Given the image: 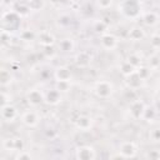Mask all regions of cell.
<instances>
[{
	"label": "cell",
	"mask_w": 160,
	"mask_h": 160,
	"mask_svg": "<svg viewBox=\"0 0 160 160\" xmlns=\"http://www.w3.org/2000/svg\"><path fill=\"white\" fill-rule=\"evenodd\" d=\"M121 14L125 18L129 19H135L140 15V10H141V5L138 0H122V2L119 6Z\"/></svg>",
	"instance_id": "obj_1"
},
{
	"label": "cell",
	"mask_w": 160,
	"mask_h": 160,
	"mask_svg": "<svg viewBox=\"0 0 160 160\" xmlns=\"http://www.w3.org/2000/svg\"><path fill=\"white\" fill-rule=\"evenodd\" d=\"M95 94L99 96V98H102V99H106L109 96H111L112 91H114V88H112V84L109 82V81H105V80H101V81H98L95 84Z\"/></svg>",
	"instance_id": "obj_2"
},
{
	"label": "cell",
	"mask_w": 160,
	"mask_h": 160,
	"mask_svg": "<svg viewBox=\"0 0 160 160\" xmlns=\"http://www.w3.org/2000/svg\"><path fill=\"white\" fill-rule=\"evenodd\" d=\"M75 158L79 160H94L96 158V154H95L94 148L89 145H82V146L76 148Z\"/></svg>",
	"instance_id": "obj_3"
},
{
	"label": "cell",
	"mask_w": 160,
	"mask_h": 160,
	"mask_svg": "<svg viewBox=\"0 0 160 160\" xmlns=\"http://www.w3.org/2000/svg\"><path fill=\"white\" fill-rule=\"evenodd\" d=\"M119 152L121 154V156L124 159H129V158H135L138 154V146L132 142V141H124L120 145V150Z\"/></svg>",
	"instance_id": "obj_4"
},
{
	"label": "cell",
	"mask_w": 160,
	"mask_h": 160,
	"mask_svg": "<svg viewBox=\"0 0 160 160\" xmlns=\"http://www.w3.org/2000/svg\"><path fill=\"white\" fill-rule=\"evenodd\" d=\"M26 100L30 105L32 106H39L42 101H45V95L40 91V90H36V89H32L30 90L28 94H26Z\"/></svg>",
	"instance_id": "obj_5"
},
{
	"label": "cell",
	"mask_w": 160,
	"mask_h": 160,
	"mask_svg": "<svg viewBox=\"0 0 160 160\" xmlns=\"http://www.w3.org/2000/svg\"><path fill=\"white\" fill-rule=\"evenodd\" d=\"M20 20H21V16L19 14H16L15 11L5 12L2 15V26L6 25V24H9L10 25V30H11V29H14V28H16L19 25Z\"/></svg>",
	"instance_id": "obj_6"
},
{
	"label": "cell",
	"mask_w": 160,
	"mask_h": 160,
	"mask_svg": "<svg viewBox=\"0 0 160 160\" xmlns=\"http://www.w3.org/2000/svg\"><path fill=\"white\" fill-rule=\"evenodd\" d=\"M18 116V110L15 106L6 104V105H1V118L5 121H14Z\"/></svg>",
	"instance_id": "obj_7"
},
{
	"label": "cell",
	"mask_w": 160,
	"mask_h": 160,
	"mask_svg": "<svg viewBox=\"0 0 160 160\" xmlns=\"http://www.w3.org/2000/svg\"><path fill=\"white\" fill-rule=\"evenodd\" d=\"M145 104L141 101V100H134L131 101V105H130V114L134 119H140L142 118V114H144V110H145Z\"/></svg>",
	"instance_id": "obj_8"
},
{
	"label": "cell",
	"mask_w": 160,
	"mask_h": 160,
	"mask_svg": "<svg viewBox=\"0 0 160 160\" xmlns=\"http://www.w3.org/2000/svg\"><path fill=\"white\" fill-rule=\"evenodd\" d=\"M39 115L35 111H25L21 116V121L24 125L29 126V128H34L39 124Z\"/></svg>",
	"instance_id": "obj_9"
},
{
	"label": "cell",
	"mask_w": 160,
	"mask_h": 160,
	"mask_svg": "<svg viewBox=\"0 0 160 160\" xmlns=\"http://www.w3.org/2000/svg\"><path fill=\"white\" fill-rule=\"evenodd\" d=\"M142 81H144V80L138 75L136 71H134L132 74L125 76V84H126V86L130 88V89H135V90L139 89V88L142 85Z\"/></svg>",
	"instance_id": "obj_10"
},
{
	"label": "cell",
	"mask_w": 160,
	"mask_h": 160,
	"mask_svg": "<svg viewBox=\"0 0 160 160\" xmlns=\"http://www.w3.org/2000/svg\"><path fill=\"white\" fill-rule=\"evenodd\" d=\"M74 124L80 130H88V129H90L92 126V119L90 116H88V115H80L79 114L78 118L75 119Z\"/></svg>",
	"instance_id": "obj_11"
},
{
	"label": "cell",
	"mask_w": 160,
	"mask_h": 160,
	"mask_svg": "<svg viewBox=\"0 0 160 160\" xmlns=\"http://www.w3.org/2000/svg\"><path fill=\"white\" fill-rule=\"evenodd\" d=\"M100 42H101V45H102L104 49L112 50L118 45V39L112 34H102L101 35V39H100Z\"/></svg>",
	"instance_id": "obj_12"
},
{
	"label": "cell",
	"mask_w": 160,
	"mask_h": 160,
	"mask_svg": "<svg viewBox=\"0 0 160 160\" xmlns=\"http://www.w3.org/2000/svg\"><path fill=\"white\" fill-rule=\"evenodd\" d=\"M45 101L49 104V105H56L61 101V92L55 88V89H51L49 90L46 94H45Z\"/></svg>",
	"instance_id": "obj_13"
},
{
	"label": "cell",
	"mask_w": 160,
	"mask_h": 160,
	"mask_svg": "<svg viewBox=\"0 0 160 160\" xmlns=\"http://www.w3.org/2000/svg\"><path fill=\"white\" fill-rule=\"evenodd\" d=\"M91 62V56L85 52V51H81L79 52L76 56H75V64L79 66V68H88Z\"/></svg>",
	"instance_id": "obj_14"
},
{
	"label": "cell",
	"mask_w": 160,
	"mask_h": 160,
	"mask_svg": "<svg viewBox=\"0 0 160 160\" xmlns=\"http://www.w3.org/2000/svg\"><path fill=\"white\" fill-rule=\"evenodd\" d=\"M38 40H39V42H40L42 46L54 45V42H55V38H54V35H52L50 31H41V32L38 35Z\"/></svg>",
	"instance_id": "obj_15"
},
{
	"label": "cell",
	"mask_w": 160,
	"mask_h": 160,
	"mask_svg": "<svg viewBox=\"0 0 160 160\" xmlns=\"http://www.w3.org/2000/svg\"><path fill=\"white\" fill-rule=\"evenodd\" d=\"M54 76H55L56 80H69L70 81V79H71V71L66 66H59L55 70Z\"/></svg>",
	"instance_id": "obj_16"
},
{
	"label": "cell",
	"mask_w": 160,
	"mask_h": 160,
	"mask_svg": "<svg viewBox=\"0 0 160 160\" xmlns=\"http://www.w3.org/2000/svg\"><path fill=\"white\" fill-rule=\"evenodd\" d=\"M145 36L144 34V30L141 28H138V26H134L129 30V38L132 40V41H139L141 40L142 38Z\"/></svg>",
	"instance_id": "obj_17"
},
{
	"label": "cell",
	"mask_w": 160,
	"mask_h": 160,
	"mask_svg": "<svg viewBox=\"0 0 160 160\" xmlns=\"http://www.w3.org/2000/svg\"><path fill=\"white\" fill-rule=\"evenodd\" d=\"M158 20H159L158 15H156L155 12H152V11L145 12V14L142 15V21H144L145 25H148V26H152V25H155V24L158 22Z\"/></svg>",
	"instance_id": "obj_18"
},
{
	"label": "cell",
	"mask_w": 160,
	"mask_h": 160,
	"mask_svg": "<svg viewBox=\"0 0 160 160\" xmlns=\"http://www.w3.org/2000/svg\"><path fill=\"white\" fill-rule=\"evenodd\" d=\"M11 81H12V75H11V72H10L9 70H6V69H1V70H0V84H1L2 86H6V85H9Z\"/></svg>",
	"instance_id": "obj_19"
},
{
	"label": "cell",
	"mask_w": 160,
	"mask_h": 160,
	"mask_svg": "<svg viewBox=\"0 0 160 160\" xmlns=\"http://www.w3.org/2000/svg\"><path fill=\"white\" fill-rule=\"evenodd\" d=\"M59 49L61 51H65V52H69V51H72L74 49V42L71 39H62L60 42H59Z\"/></svg>",
	"instance_id": "obj_20"
},
{
	"label": "cell",
	"mask_w": 160,
	"mask_h": 160,
	"mask_svg": "<svg viewBox=\"0 0 160 160\" xmlns=\"http://www.w3.org/2000/svg\"><path fill=\"white\" fill-rule=\"evenodd\" d=\"M134 71H136V69H135L128 60L124 61V62H121V65H120V72H121L124 76H128V75L132 74Z\"/></svg>",
	"instance_id": "obj_21"
},
{
	"label": "cell",
	"mask_w": 160,
	"mask_h": 160,
	"mask_svg": "<svg viewBox=\"0 0 160 160\" xmlns=\"http://www.w3.org/2000/svg\"><path fill=\"white\" fill-rule=\"evenodd\" d=\"M70 81L69 80H56L55 88L60 91V92H66L70 90Z\"/></svg>",
	"instance_id": "obj_22"
},
{
	"label": "cell",
	"mask_w": 160,
	"mask_h": 160,
	"mask_svg": "<svg viewBox=\"0 0 160 160\" xmlns=\"http://www.w3.org/2000/svg\"><path fill=\"white\" fill-rule=\"evenodd\" d=\"M28 5H29L30 10H32V11H40L44 8L45 2H44V0H29L28 1Z\"/></svg>",
	"instance_id": "obj_23"
},
{
	"label": "cell",
	"mask_w": 160,
	"mask_h": 160,
	"mask_svg": "<svg viewBox=\"0 0 160 160\" xmlns=\"http://www.w3.org/2000/svg\"><path fill=\"white\" fill-rule=\"evenodd\" d=\"M14 11L16 12V14H19L20 16H26V15H29V12H30V8H29V5L26 4H18L16 6H15V9H14Z\"/></svg>",
	"instance_id": "obj_24"
},
{
	"label": "cell",
	"mask_w": 160,
	"mask_h": 160,
	"mask_svg": "<svg viewBox=\"0 0 160 160\" xmlns=\"http://www.w3.org/2000/svg\"><path fill=\"white\" fill-rule=\"evenodd\" d=\"M128 61H129L135 69H138L139 66H141V58H140V55H138V54H130V55L128 56Z\"/></svg>",
	"instance_id": "obj_25"
},
{
	"label": "cell",
	"mask_w": 160,
	"mask_h": 160,
	"mask_svg": "<svg viewBox=\"0 0 160 160\" xmlns=\"http://www.w3.org/2000/svg\"><path fill=\"white\" fill-rule=\"evenodd\" d=\"M20 39L24 40V41H31V40L35 39V32L32 30H29V29L22 30L20 32Z\"/></svg>",
	"instance_id": "obj_26"
},
{
	"label": "cell",
	"mask_w": 160,
	"mask_h": 160,
	"mask_svg": "<svg viewBox=\"0 0 160 160\" xmlns=\"http://www.w3.org/2000/svg\"><path fill=\"white\" fill-rule=\"evenodd\" d=\"M136 72H138V75H139L142 80H145V79H148L149 75H150V68L141 65V66H139V68L136 69Z\"/></svg>",
	"instance_id": "obj_27"
},
{
	"label": "cell",
	"mask_w": 160,
	"mask_h": 160,
	"mask_svg": "<svg viewBox=\"0 0 160 160\" xmlns=\"http://www.w3.org/2000/svg\"><path fill=\"white\" fill-rule=\"evenodd\" d=\"M106 29H108V22H105L104 20H100L94 25V30L99 34H104L106 31Z\"/></svg>",
	"instance_id": "obj_28"
},
{
	"label": "cell",
	"mask_w": 160,
	"mask_h": 160,
	"mask_svg": "<svg viewBox=\"0 0 160 160\" xmlns=\"http://www.w3.org/2000/svg\"><path fill=\"white\" fill-rule=\"evenodd\" d=\"M155 118V110L152 108H145L144 114H142V119H145L146 121H151Z\"/></svg>",
	"instance_id": "obj_29"
},
{
	"label": "cell",
	"mask_w": 160,
	"mask_h": 160,
	"mask_svg": "<svg viewBox=\"0 0 160 160\" xmlns=\"http://www.w3.org/2000/svg\"><path fill=\"white\" fill-rule=\"evenodd\" d=\"M149 138L154 142H160V128H155L149 132Z\"/></svg>",
	"instance_id": "obj_30"
},
{
	"label": "cell",
	"mask_w": 160,
	"mask_h": 160,
	"mask_svg": "<svg viewBox=\"0 0 160 160\" xmlns=\"http://www.w3.org/2000/svg\"><path fill=\"white\" fill-rule=\"evenodd\" d=\"M14 139V151H21L25 148V142L21 138H12Z\"/></svg>",
	"instance_id": "obj_31"
},
{
	"label": "cell",
	"mask_w": 160,
	"mask_h": 160,
	"mask_svg": "<svg viewBox=\"0 0 160 160\" xmlns=\"http://www.w3.org/2000/svg\"><path fill=\"white\" fill-rule=\"evenodd\" d=\"M149 64H150V68H151V69L159 68V66H160V56L156 55V54L151 55V56L149 58Z\"/></svg>",
	"instance_id": "obj_32"
},
{
	"label": "cell",
	"mask_w": 160,
	"mask_h": 160,
	"mask_svg": "<svg viewBox=\"0 0 160 160\" xmlns=\"http://www.w3.org/2000/svg\"><path fill=\"white\" fill-rule=\"evenodd\" d=\"M42 54L46 58H52L55 55V48H54V45H46V46H44Z\"/></svg>",
	"instance_id": "obj_33"
},
{
	"label": "cell",
	"mask_w": 160,
	"mask_h": 160,
	"mask_svg": "<svg viewBox=\"0 0 160 160\" xmlns=\"http://www.w3.org/2000/svg\"><path fill=\"white\" fill-rule=\"evenodd\" d=\"M2 146H4L5 150L14 151V139H12V138L4 139V140H2Z\"/></svg>",
	"instance_id": "obj_34"
},
{
	"label": "cell",
	"mask_w": 160,
	"mask_h": 160,
	"mask_svg": "<svg viewBox=\"0 0 160 160\" xmlns=\"http://www.w3.org/2000/svg\"><path fill=\"white\" fill-rule=\"evenodd\" d=\"M150 45L155 49H160V34H154L150 39Z\"/></svg>",
	"instance_id": "obj_35"
},
{
	"label": "cell",
	"mask_w": 160,
	"mask_h": 160,
	"mask_svg": "<svg viewBox=\"0 0 160 160\" xmlns=\"http://www.w3.org/2000/svg\"><path fill=\"white\" fill-rule=\"evenodd\" d=\"M16 160H29L31 159V154L25 151V150H21V151H18V155L15 156Z\"/></svg>",
	"instance_id": "obj_36"
},
{
	"label": "cell",
	"mask_w": 160,
	"mask_h": 160,
	"mask_svg": "<svg viewBox=\"0 0 160 160\" xmlns=\"http://www.w3.org/2000/svg\"><path fill=\"white\" fill-rule=\"evenodd\" d=\"M146 158H149V159H154V160H160V150H159V149L150 150V151L146 154Z\"/></svg>",
	"instance_id": "obj_37"
},
{
	"label": "cell",
	"mask_w": 160,
	"mask_h": 160,
	"mask_svg": "<svg viewBox=\"0 0 160 160\" xmlns=\"http://www.w3.org/2000/svg\"><path fill=\"white\" fill-rule=\"evenodd\" d=\"M125 98H126L128 100H130V101L136 100V92H135V89H130V88H129V90L125 91Z\"/></svg>",
	"instance_id": "obj_38"
},
{
	"label": "cell",
	"mask_w": 160,
	"mask_h": 160,
	"mask_svg": "<svg viewBox=\"0 0 160 160\" xmlns=\"http://www.w3.org/2000/svg\"><path fill=\"white\" fill-rule=\"evenodd\" d=\"M98 5L101 9H109L112 5V0H98Z\"/></svg>",
	"instance_id": "obj_39"
},
{
	"label": "cell",
	"mask_w": 160,
	"mask_h": 160,
	"mask_svg": "<svg viewBox=\"0 0 160 160\" xmlns=\"http://www.w3.org/2000/svg\"><path fill=\"white\" fill-rule=\"evenodd\" d=\"M10 96L5 92V91H2L1 92V101H2V105H6V104H10Z\"/></svg>",
	"instance_id": "obj_40"
},
{
	"label": "cell",
	"mask_w": 160,
	"mask_h": 160,
	"mask_svg": "<svg viewBox=\"0 0 160 160\" xmlns=\"http://www.w3.org/2000/svg\"><path fill=\"white\" fill-rule=\"evenodd\" d=\"M45 135L48 136V138H50V139H52L55 135H56V131L54 130V129H48L46 131H45Z\"/></svg>",
	"instance_id": "obj_41"
},
{
	"label": "cell",
	"mask_w": 160,
	"mask_h": 160,
	"mask_svg": "<svg viewBox=\"0 0 160 160\" xmlns=\"http://www.w3.org/2000/svg\"><path fill=\"white\" fill-rule=\"evenodd\" d=\"M65 0H51V2H54V4H62Z\"/></svg>",
	"instance_id": "obj_42"
}]
</instances>
